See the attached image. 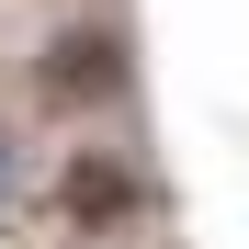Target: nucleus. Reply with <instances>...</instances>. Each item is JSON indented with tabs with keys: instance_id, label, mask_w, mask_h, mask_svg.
<instances>
[{
	"instance_id": "f03ea898",
	"label": "nucleus",
	"mask_w": 249,
	"mask_h": 249,
	"mask_svg": "<svg viewBox=\"0 0 249 249\" xmlns=\"http://www.w3.org/2000/svg\"><path fill=\"white\" fill-rule=\"evenodd\" d=\"M57 204H68V227H91V238H113V227H124V215L147 204V181L124 170L113 147H79L68 170H57Z\"/></svg>"
},
{
	"instance_id": "7ed1b4c3",
	"label": "nucleus",
	"mask_w": 249,
	"mask_h": 249,
	"mask_svg": "<svg viewBox=\"0 0 249 249\" xmlns=\"http://www.w3.org/2000/svg\"><path fill=\"white\" fill-rule=\"evenodd\" d=\"M12 193H23V147L0 136V215H12Z\"/></svg>"
},
{
	"instance_id": "f257e3e1",
	"label": "nucleus",
	"mask_w": 249,
	"mask_h": 249,
	"mask_svg": "<svg viewBox=\"0 0 249 249\" xmlns=\"http://www.w3.org/2000/svg\"><path fill=\"white\" fill-rule=\"evenodd\" d=\"M124 34L113 23H68V34H46V68H34V91H46L57 113H91V102H124Z\"/></svg>"
}]
</instances>
